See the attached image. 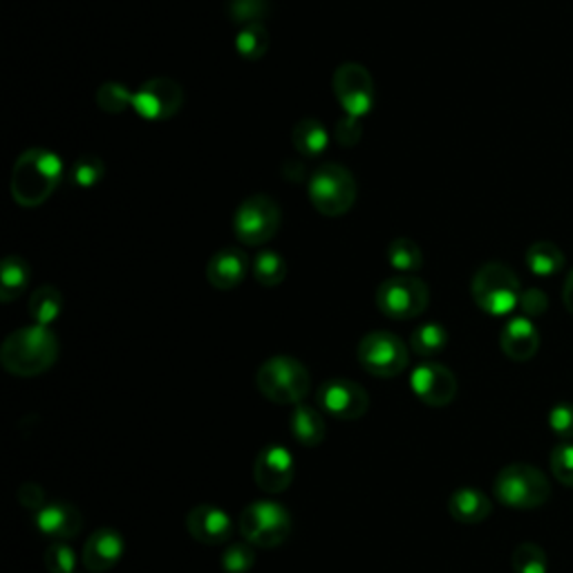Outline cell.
Masks as SVG:
<instances>
[{
  "instance_id": "6da1fadb",
  "label": "cell",
  "mask_w": 573,
  "mask_h": 573,
  "mask_svg": "<svg viewBox=\"0 0 573 573\" xmlns=\"http://www.w3.org/2000/svg\"><path fill=\"white\" fill-rule=\"evenodd\" d=\"M59 359V339L50 328L30 325L12 332L0 348V363L14 376H39Z\"/></svg>"
},
{
  "instance_id": "7a4b0ae2",
  "label": "cell",
  "mask_w": 573,
  "mask_h": 573,
  "mask_svg": "<svg viewBox=\"0 0 573 573\" xmlns=\"http://www.w3.org/2000/svg\"><path fill=\"white\" fill-rule=\"evenodd\" d=\"M63 178L59 155L46 149L26 151L12 171V198L23 209H37L50 200Z\"/></svg>"
},
{
  "instance_id": "3957f363",
  "label": "cell",
  "mask_w": 573,
  "mask_h": 573,
  "mask_svg": "<svg viewBox=\"0 0 573 573\" xmlns=\"http://www.w3.org/2000/svg\"><path fill=\"white\" fill-rule=\"evenodd\" d=\"M260 394L278 405H299L310 394V370L294 356H271L255 374Z\"/></svg>"
},
{
  "instance_id": "277c9868",
  "label": "cell",
  "mask_w": 573,
  "mask_h": 573,
  "mask_svg": "<svg viewBox=\"0 0 573 573\" xmlns=\"http://www.w3.org/2000/svg\"><path fill=\"white\" fill-rule=\"evenodd\" d=\"M473 299L478 308L491 316H506L520 308L522 286L513 269L502 262H486L478 269L473 284Z\"/></svg>"
},
{
  "instance_id": "5b68a950",
  "label": "cell",
  "mask_w": 573,
  "mask_h": 573,
  "mask_svg": "<svg viewBox=\"0 0 573 573\" xmlns=\"http://www.w3.org/2000/svg\"><path fill=\"white\" fill-rule=\"evenodd\" d=\"M314 209L328 218L345 215L359 195L354 175L341 164H323L314 171L308 187Z\"/></svg>"
},
{
  "instance_id": "8992f818",
  "label": "cell",
  "mask_w": 573,
  "mask_h": 573,
  "mask_svg": "<svg viewBox=\"0 0 573 573\" xmlns=\"http://www.w3.org/2000/svg\"><path fill=\"white\" fill-rule=\"evenodd\" d=\"M551 495L544 473L531 464L504 466L495 478V497L511 509H540Z\"/></svg>"
},
{
  "instance_id": "52a82bcc",
  "label": "cell",
  "mask_w": 573,
  "mask_h": 573,
  "mask_svg": "<svg viewBox=\"0 0 573 573\" xmlns=\"http://www.w3.org/2000/svg\"><path fill=\"white\" fill-rule=\"evenodd\" d=\"M374 301L383 316L410 321L421 316L430 305V290L421 278L412 273H399L379 284Z\"/></svg>"
},
{
  "instance_id": "ba28073f",
  "label": "cell",
  "mask_w": 573,
  "mask_h": 573,
  "mask_svg": "<svg viewBox=\"0 0 573 573\" xmlns=\"http://www.w3.org/2000/svg\"><path fill=\"white\" fill-rule=\"evenodd\" d=\"M240 533L253 546L275 549L290 537L292 515L280 502L258 500L242 511Z\"/></svg>"
},
{
  "instance_id": "9c48e42d",
  "label": "cell",
  "mask_w": 573,
  "mask_h": 573,
  "mask_svg": "<svg viewBox=\"0 0 573 573\" xmlns=\"http://www.w3.org/2000/svg\"><path fill=\"white\" fill-rule=\"evenodd\" d=\"M280 207L269 195L247 198L233 215V233L242 244L260 247L269 242L280 229Z\"/></svg>"
},
{
  "instance_id": "30bf717a",
  "label": "cell",
  "mask_w": 573,
  "mask_h": 573,
  "mask_svg": "<svg viewBox=\"0 0 573 573\" xmlns=\"http://www.w3.org/2000/svg\"><path fill=\"white\" fill-rule=\"evenodd\" d=\"M356 359L365 372L381 379L399 376L410 363L408 345L390 332H370L356 348Z\"/></svg>"
},
{
  "instance_id": "8fae6325",
  "label": "cell",
  "mask_w": 573,
  "mask_h": 573,
  "mask_svg": "<svg viewBox=\"0 0 573 573\" xmlns=\"http://www.w3.org/2000/svg\"><path fill=\"white\" fill-rule=\"evenodd\" d=\"M334 94L350 117H365L374 105V81L372 74L361 63H343L334 72Z\"/></svg>"
},
{
  "instance_id": "7c38bea8",
  "label": "cell",
  "mask_w": 573,
  "mask_h": 573,
  "mask_svg": "<svg viewBox=\"0 0 573 573\" xmlns=\"http://www.w3.org/2000/svg\"><path fill=\"white\" fill-rule=\"evenodd\" d=\"M184 103V90L178 81L155 77L134 92V112L149 121H167L180 112Z\"/></svg>"
},
{
  "instance_id": "4fadbf2b",
  "label": "cell",
  "mask_w": 573,
  "mask_h": 573,
  "mask_svg": "<svg viewBox=\"0 0 573 573\" xmlns=\"http://www.w3.org/2000/svg\"><path fill=\"white\" fill-rule=\"evenodd\" d=\"M319 405L341 421H356L368 412L370 394L356 381L330 379L319 390Z\"/></svg>"
},
{
  "instance_id": "5bb4252c",
  "label": "cell",
  "mask_w": 573,
  "mask_h": 573,
  "mask_svg": "<svg viewBox=\"0 0 573 573\" xmlns=\"http://www.w3.org/2000/svg\"><path fill=\"white\" fill-rule=\"evenodd\" d=\"M410 388L430 408H444L458 396V379L442 363H421L410 374Z\"/></svg>"
},
{
  "instance_id": "9a60e30c",
  "label": "cell",
  "mask_w": 573,
  "mask_h": 573,
  "mask_svg": "<svg viewBox=\"0 0 573 573\" xmlns=\"http://www.w3.org/2000/svg\"><path fill=\"white\" fill-rule=\"evenodd\" d=\"M294 475H296V464L290 451L278 444H271L260 451L253 466V480L258 489H262L264 493L278 495L292 486Z\"/></svg>"
},
{
  "instance_id": "2e32d148",
  "label": "cell",
  "mask_w": 573,
  "mask_h": 573,
  "mask_svg": "<svg viewBox=\"0 0 573 573\" xmlns=\"http://www.w3.org/2000/svg\"><path fill=\"white\" fill-rule=\"evenodd\" d=\"M34 524L41 535L54 542H66L79 535V531L83 529V515L74 504L66 500H57V502L43 504L37 511Z\"/></svg>"
},
{
  "instance_id": "e0dca14e",
  "label": "cell",
  "mask_w": 573,
  "mask_h": 573,
  "mask_svg": "<svg viewBox=\"0 0 573 573\" xmlns=\"http://www.w3.org/2000/svg\"><path fill=\"white\" fill-rule=\"evenodd\" d=\"M187 529L193 540L215 546L224 544L233 535V520L231 515L213 504H200L195 506L187 517Z\"/></svg>"
},
{
  "instance_id": "ac0fdd59",
  "label": "cell",
  "mask_w": 573,
  "mask_h": 573,
  "mask_svg": "<svg viewBox=\"0 0 573 573\" xmlns=\"http://www.w3.org/2000/svg\"><path fill=\"white\" fill-rule=\"evenodd\" d=\"M249 269H251V262L242 249L224 247L211 255L207 264V278H209V284L215 286V290L229 292V290H235L238 284H242Z\"/></svg>"
},
{
  "instance_id": "d6986e66",
  "label": "cell",
  "mask_w": 573,
  "mask_h": 573,
  "mask_svg": "<svg viewBox=\"0 0 573 573\" xmlns=\"http://www.w3.org/2000/svg\"><path fill=\"white\" fill-rule=\"evenodd\" d=\"M125 551V540L114 529H99L90 535V540L83 546V566L92 573H103L112 569Z\"/></svg>"
},
{
  "instance_id": "ffe728a7",
  "label": "cell",
  "mask_w": 573,
  "mask_h": 573,
  "mask_svg": "<svg viewBox=\"0 0 573 573\" xmlns=\"http://www.w3.org/2000/svg\"><path fill=\"white\" fill-rule=\"evenodd\" d=\"M500 345H502V352L511 361L524 363L537 354L540 334L526 316H520V319H513L506 323V328L502 330V336H500Z\"/></svg>"
},
{
  "instance_id": "44dd1931",
  "label": "cell",
  "mask_w": 573,
  "mask_h": 573,
  "mask_svg": "<svg viewBox=\"0 0 573 573\" xmlns=\"http://www.w3.org/2000/svg\"><path fill=\"white\" fill-rule=\"evenodd\" d=\"M493 511L491 500L478 489H460L449 500V513L460 524H480Z\"/></svg>"
},
{
  "instance_id": "7402d4cb",
  "label": "cell",
  "mask_w": 573,
  "mask_h": 573,
  "mask_svg": "<svg viewBox=\"0 0 573 573\" xmlns=\"http://www.w3.org/2000/svg\"><path fill=\"white\" fill-rule=\"evenodd\" d=\"M290 425H292V433H294L296 442L303 446L314 449L325 440V419L312 405H305V403L294 405Z\"/></svg>"
},
{
  "instance_id": "603a6c76",
  "label": "cell",
  "mask_w": 573,
  "mask_h": 573,
  "mask_svg": "<svg viewBox=\"0 0 573 573\" xmlns=\"http://www.w3.org/2000/svg\"><path fill=\"white\" fill-rule=\"evenodd\" d=\"M292 143L294 149L305 155V158H319L330 143V134L325 130V125L314 119V117H305L301 119L294 130H292Z\"/></svg>"
},
{
  "instance_id": "cb8c5ba5",
  "label": "cell",
  "mask_w": 573,
  "mask_h": 573,
  "mask_svg": "<svg viewBox=\"0 0 573 573\" xmlns=\"http://www.w3.org/2000/svg\"><path fill=\"white\" fill-rule=\"evenodd\" d=\"M30 264L19 255H8L0 267V301H17L30 284Z\"/></svg>"
},
{
  "instance_id": "d4e9b609",
  "label": "cell",
  "mask_w": 573,
  "mask_h": 573,
  "mask_svg": "<svg viewBox=\"0 0 573 573\" xmlns=\"http://www.w3.org/2000/svg\"><path fill=\"white\" fill-rule=\"evenodd\" d=\"M63 312V296L52 284H43L30 296V316L34 325L50 328Z\"/></svg>"
},
{
  "instance_id": "484cf974",
  "label": "cell",
  "mask_w": 573,
  "mask_h": 573,
  "mask_svg": "<svg viewBox=\"0 0 573 573\" xmlns=\"http://www.w3.org/2000/svg\"><path fill=\"white\" fill-rule=\"evenodd\" d=\"M526 267L537 278H551L564 267V253L553 242H533L526 251Z\"/></svg>"
},
{
  "instance_id": "4316f807",
  "label": "cell",
  "mask_w": 573,
  "mask_h": 573,
  "mask_svg": "<svg viewBox=\"0 0 573 573\" xmlns=\"http://www.w3.org/2000/svg\"><path fill=\"white\" fill-rule=\"evenodd\" d=\"M449 345V332L440 323H425L416 328L410 336V350L421 359H433L442 354Z\"/></svg>"
},
{
  "instance_id": "83f0119b",
  "label": "cell",
  "mask_w": 573,
  "mask_h": 573,
  "mask_svg": "<svg viewBox=\"0 0 573 573\" xmlns=\"http://www.w3.org/2000/svg\"><path fill=\"white\" fill-rule=\"evenodd\" d=\"M271 37L262 23L244 26L235 34V50L247 61H260L269 50Z\"/></svg>"
},
{
  "instance_id": "f1b7e54d",
  "label": "cell",
  "mask_w": 573,
  "mask_h": 573,
  "mask_svg": "<svg viewBox=\"0 0 573 573\" xmlns=\"http://www.w3.org/2000/svg\"><path fill=\"white\" fill-rule=\"evenodd\" d=\"M253 280L262 286H278L286 278V262L275 251H262L253 258L251 264Z\"/></svg>"
},
{
  "instance_id": "f546056e",
  "label": "cell",
  "mask_w": 573,
  "mask_h": 573,
  "mask_svg": "<svg viewBox=\"0 0 573 573\" xmlns=\"http://www.w3.org/2000/svg\"><path fill=\"white\" fill-rule=\"evenodd\" d=\"M388 260L401 273H414L423 267V253H421L419 244L408 238H396L390 242Z\"/></svg>"
},
{
  "instance_id": "4dcf8cb0",
  "label": "cell",
  "mask_w": 573,
  "mask_h": 573,
  "mask_svg": "<svg viewBox=\"0 0 573 573\" xmlns=\"http://www.w3.org/2000/svg\"><path fill=\"white\" fill-rule=\"evenodd\" d=\"M105 175V167L97 155H81L70 169V182L77 189H94Z\"/></svg>"
},
{
  "instance_id": "1f68e13d",
  "label": "cell",
  "mask_w": 573,
  "mask_h": 573,
  "mask_svg": "<svg viewBox=\"0 0 573 573\" xmlns=\"http://www.w3.org/2000/svg\"><path fill=\"white\" fill-rule=\"evenodd\" d=\"M132 103H134V92H130L123 83H117V81L103 83L97 92V105L110 114H121L123 110L132 108Z\"/></svg>"
},
{
  "instance_id": "d6a6232c",
  "label": "cell",
  "mask_w": 573,
  "mask_h": 573,
  "mask_svg": "<svg viewBox=\"0 0 573 573\" xmlns=\"http://www.w3.org/2000/svg\"><path fill=\"white\" fill-rule=\"evenodd\" d=\"M515 573H546L549 571V557L542 546L533 542H524L513 551L511 557Z\"/></svg>"
},
{
  "instance_id": "836d02e7",
  "label": "cell",
  "mask_w": 573,
  "mask_h": 573,
  "mask_svg": "<svg viewBox=\"0 0 573 573\" xmlns=\"http://www.w3.org/2000/svg\"><path fill=\"white\" fill-rule=\"evenodd\" d=\"M271 8V0H229L227 14L238 26H253L260 23Z\"/></svg>"
},
{
  "instance_id": "e575fe53",
  "label": "cell",
  "mask_w": 573,
  "mask_h": 573,
  "mask_svg": "<svg viewBox=\"0 0 573 573\" xmlns=\"http://www.w3.org/2000/svg\"><path fill=\"white\" fill-rule=\"evenodd\" d=\"M551 473L553 478L573 489V444H560L551 451Z\"/></svg>"
},
{
  "instance_id": "d590c367",
  "label": "cell",
  "mask_w": 573,
  "mask_h": 573,
  "mask_svg": "<svg viewBox=\"0 0 573 573\" xmlns=\"http://www.w3.org/2000/svg\"><path fill=\"white\" fill-rule=\"evenodd\" d=\"M77 566V553L66 542H54L46 551V569L50 573H74Z\"/></svg>"
},
{
  "instance_id": "8d00e7d4",
  "label": "cell",
  "mask_w": 573,
  "mask_h": 573,
  "mask_svg": "<svg viewBox=\"0 0 573 573\" xmlns=\"http://www.w3.org/2000/svg\"><path fill=\"white\" fill-rule=\"evenodd\" d=\"M255 564V553L247 544H231L222 553V569L227 573H249Z\"/></svg>"
},
{
  "instance_id": "74e56055",
  "label": "cell",
  "mask_w": 573,
  "mask_h": 573,
  "mask_svg": "<svg viewBox=\"0 0 573 573\" xmlns=\"http://www.w3.org/2000/svg\"><path fill=\"white\" fill-rule=\"evenodd\" d=\"M549 428L553 435L560 440H573V405L571 403H557L549 412Z\"/></svg>"
},
{
  "instance_id": "f35d334b",
  "label": "cell",
  "mask_w": 573,
  "mask_h": 573,
  "mask_svg": "<svg viewBox=\"0 0 573 573\" xmlns=\"http://www.w3.org/2000/svg\"><path fill=\"white\" fill-rule=\"evenodd\" d=\"M336 139L343 147H356L361 139V119L345 114L339 123H336Z\"/></svg>"
},
{
  "instance_id": "ab89813d",
  "label": "cell",
  "mask_w": 573,
  "mask_h": 573,
  "mask_svg": "<svg viewBox=\"0 0 573 573\" xmlns=\"http://www.w3.org/2000/svg\"><path fill=\"white\" fill-rule=\"evenodd\" d=\"M549 308V299L544 296V292L540 290H529V292H522V299H520V310L529 316H542Z\"/></svg>"
},
{
  "instance_id": "60d3db41",
  "label": "cell",
  "mask_w": 573,
  "mask_h": 573,
  "mask_svg": "<svg viewBox=\"0 0 573 573\" xmlns=\"http://www.w3.org/2000/svg\"><path fill=\"white\" fill-rule=\"evenodd\" d=\"M19 500H21L23 506L39 511V509L46 504V493H43V489H41L39 484H32V482H30V484H23V486H21Z\"/></svg>"
},
{
  "instance_id": "b9f144b4",
  "label": "cell",
  "mask_w": 573,
  "mask_h": 573,
  "mask_svg": "<svg viewBox=\"0 0 573 573\" xmlns=\"http://www.w3.org/2000/svg\"><path fill=\"white\" fill-rule=\"evenodd\" d=\"M562 303L566 308V312L573 316V271L566 275L564 286H562Z\"/></svg>"
}]
</instances>
